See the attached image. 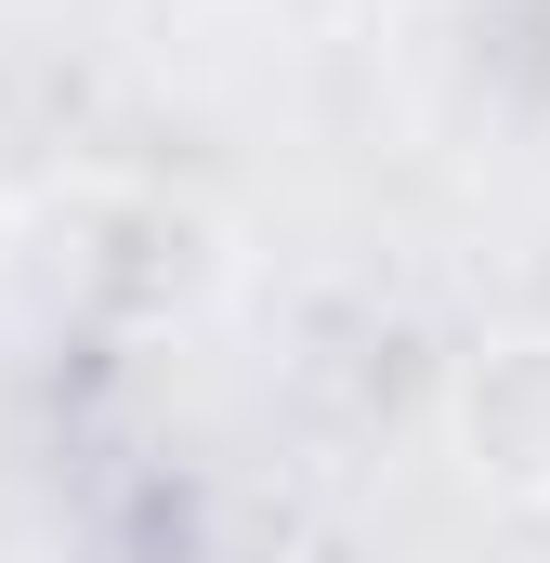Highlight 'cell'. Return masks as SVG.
I'll return each mask as SVG.
<instances>
[{
	"instance_id": "cell-1",
	"label": "cell",
	"mask_w": 550,
	"mask_h": 563,
	"mask_svg": "<svg viewBox=\"0 0 550 563\" xmlns=\"http://www.w3.org/2000/svg\"><path fill=\"white\" fill-rule=\"evenodd\" d=\"M53 288L79 314H119V328L197 314L223 288V223L157 197V184H79V197H53Z\"/></svg>"
},
{
	"instance_id": "cell-2",
	"label": "cell",
	"mask_w": 550,
	"mask_h": 563,
	"mask_svg": "<svg viewBox=\"0 0 550 563\" xmlns=\"http://www.w3.org/2000/svg\"><path fill=\"white\" fill-rule=\"evenodd\" d=\"M446 445L485 498H538L550 511V328H498L459 354L446 380Z\"/></svg>"
}]
</instances>
